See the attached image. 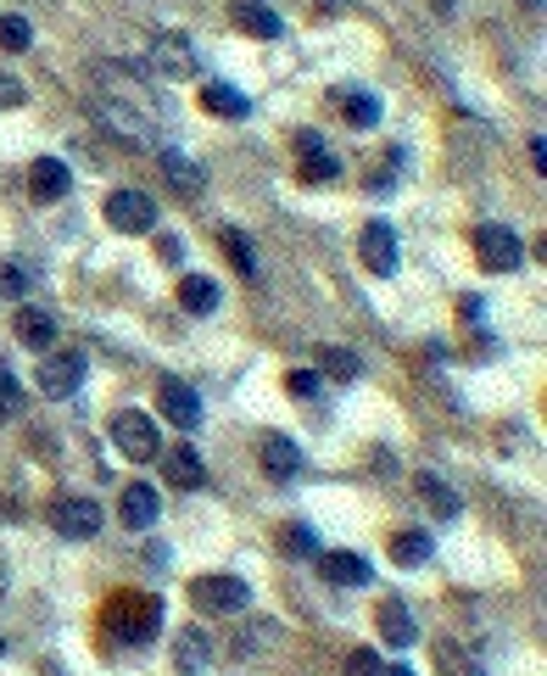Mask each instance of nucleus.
<instances>
[{
    "mask_svg": "<svg viewBox=\"0 0 547 676\" xmlns=\"http://www.w3.org/2000/svg\"><path fill=\"white\" fill-rule=\"evenodd\" d=\"M0 648H7V643H0Z\"/></svg>",
    "mask_w": 547,
    "mask_h": 676,
    "instance_id": "58836bf2",
    "label": "nucleus"
},
{
    "mask_svg": "<svg viewBox=\"0 0 547 676\" xmlns=\"http://www.w3.org/2000/svg\"><path fill=\"white\" fill-rule=\"evenodd\" d=\"M285 386H291V398H307V403L324 392V381H319L313 370H291V375H285Z\"/></svg>",
    "mask_w": 547,
    "mask_h": 676,
    "instance_id": "2f4dec72",
    "label": "nucleus"
},
{
    "mask_svg": "<svg viewBox=\"0 0 547 676\" xmlns=\"http://www.w3.org/2000/svg\"><path fill=\"white\" fill-rule=\"evenodd\" d=\"M202 107H207V112H218V118H246V112H252V101H246L235 85H218V79H207Z\"/></svg>",
    "mask_w": 547,
    "mask_h": 676,
    "instance_id": "412c9836",
    "label": "nucleus"
},
{
    "mask_svg": "<svg viewBox=\"0 0 547 676\" xmlns=\"http://www.w3.org/2000/svg\"><path fill=\"white\" fill-rule=\"evenodd\" d=\"M157 515H163V503H157V492H152L146 481H135V487H124V503H118V520H124L129 531H152V526H157Z\"/></svg>",
    "mask_w": 547,
    "mask_h": 676,
    "instance_id": "4468645a",
    "label": "nucleus"
},
{
    "mask_svg": "<svg viewBox=\"0 0 547 676\" xmlns=\"http://www.w3.org/2000/svg\"><path fill=\"white\" fill-rule=\"evenodd\" d=\"M23 409V386L7 375V370H0V420H7V414H18Z\"/></svg>",
    "mask_w": 547,
    "mask_h": 676,
    "instance_id": "473e14b6",
    "label": "nucleus"
},
{
    "mask_svg": "<svg viewBox=\"0 0 547 676\" xmlns=\"http://www.w3.org/2000/svg\"><path fill=\"white\" fill-rule=\"evenodd\" d=\"M191 598H196V609H207V615H241V609L252 604V587H246L241 576H196V581H191Z\"/></svg>",
    "mask_w": 547,
    "mask_h": 676,
    "instance_id": "20e7f679",
    "label": "nucleus"
},
{
    "mask_svg": "<svg viewBox=\"0 0 547 676\" xmlns=\"http://www.w3.org/2000/svg\"><path fill=\"white\" fill-rule=\"evenodd\" d=\"M380 676H413V670H408V665H391V670H380Z\"/></svg>",
    "mask_w": 547,
    "mask_h": 676,
    "instance_id": "4c0bfd02",
    "label": "nucleus"
},
{
    "mask_svg": "<svg viewBox=\"0 0 547 676\" xmlns=\"http://www.w3.org/2000/svg\"><path fill=\"white\" fill-rule=\"evenodd\" d=\"M218 241H224V252H229V263H235L241 274H257V246H252V235H241V229H218Z\"/></svg>",
    "mask_w": 547,
    "mask_h": 676,
    "instance_id": "bb28decb",
    "label": "nucleus"
},
{
    "mask_svg": "<svg viewBox=\"0 0 547 676\" xmlns=\"http://www.w3.org/2000/svg\"><path fill=\"white\" fill-rule=\"evenodd\" d=\"M29 185H35L40 202H62V196L74 190V174H68L62 157H35V163H29Z\"/></svg>",
    "mask_w": 547,
    "mask_h": 676,
    "instance_id": "ddd939ff",
    "label": "nucleus"
},
{
    "mask_svg": "<svg viewBox=\"0 0 547 676\" xmlns=\"http://www.w3.org/2000/svg\"><path fill=\"white\" fill-rule=\"evenodd\" d=\"M413 487H419V498H424V503H430V509H436L441 520H458V509H463V503H458V492H452V487H447L441 476H430V470H424V476H419Z\"/></svg>",
    "mask_w": 547,
    "mask_h": 676,
    "instance_id": "b1692460",
    "label": "nucleus"
},
{
    "mask_svg": "<svg viewBox=\"0 0 547 676\" xmlns=\"http://www.w3.org/2000/svg\"><path fill=\"white\" fill-rule=\"evenodd\" d=\"M296 464H302V453H296L291 437H268V442H263V470H268L274 481H291Z\"/></svg>",
    "mask_w": 547,
    "mask_h": 676,
    "instance_id": "4be33fe9",
    "label": "nucleus"
},
{
    "mask_svg": "<svg viewBox=\"0 0 547 676\" xmlns=\"http://www.w3.org/2000/svg\"><path fill=\"white\" fill-rule=\"evenodd\" d=\"M12 330H18V342L35 347V353H51V342H57V319L46 307H18Z\"/></svg>",
    "mask_w": 547,
    "mask_h": 676,
    "instance_id": "2eb2a0df",
    "label": "nucleus"
},
{
    "mask_svg": "<svg viewBox=\"0 0 547 676\" xmlns=\"http://www.w3.org/2000/svg\"><path fill=\"white\" fill-rule=\"evenodd\" d=\"M341 112H346V124H352V129H369V124L380 118L374 96H363V90H346V96H341Z\"/></svg>",
    "mask_w": 547,
    "mask_h": 676,
    "instance_id": "cd10ccee",
    "label": "nucleus"
},
{
    "mask_svg": "<svg viewBox=\"0 0 547 676\" xmlns=\"http://www.w3.org/2000/svg\"><path fill=\"white\" fill-rule=\"evenodd\" d=\"M391 559L397 565H430V537L424 531H402V537H391Z\"/></svg>",
    "mask_w": 547,
    "mask_h": 676,
    "instance_id": "a878e982",
    "label": "nucleus"
},
{
    "mask_svg": "<svg viewBox=\"0 0 547 676\" xmlns=\"http://www.w3.org/2000/svg\"><path fill=\"white\" fill-rule=\"evenodd\" d=\"M296 157H302V174H307L313 185H324V179L341 174V163H335L330 146L319 140V129H296Z\"/></svg>",
    "mask_w": 547,
    "mask_h": 676,
    "instance_id": "f8f14e48",
    "label": "nucleus"
},
{
    "mask_svg": "<svg viewBox=\"0 0 547 676\" xmlns=\"http://www.w3.org/2000/svg\"><path fill=\"white\" fill-rule=\"evenodd\" d=\"M358 252H363V268L369 274H397V235H391V224H363V235H358Z\"/></svg>",
    "mask_w": 547,
    "mask_h": 676,
    "instance_id": "9d476101",
    "label": "nucleus"
},
{
    "mask_svg": "<svg viewBox=\"0 0 547 676\" xmlns=\"http://www.w3.org/2000/svg\"><path fill=\"white\" fill-rule=\"evenodd\" d=\"M229 23H235L241 35H252V40H280V29H285L268 7H257V0H235V7H229Z\"/></svg>",
    "mask_w": 547,
    "mask_h": 676,
    "instance_id": "f3484780",
    "label": "nucleus"
},
{
    "mask_svg": "<svg viewBox=\"0 0 547 676\" xmlns=\"http://www.w3.org/2000/svg\"><path fill=\"white\" fill-rule=\"evenodd\" d=\"M436 665H441V676H480V665L463 659L458 643H436Z\"/></svg>",
    "mask_w": 547,
    "mask_h": 676,
    "instance_id": "c756f323",
    "label": "nucleus"
},
{
    "mask_svg": "<svg viewBox=\"0 0 547 676\" xmlns=\"http://www.w3.org/2000/svg\"><path fill=\"white\" fill-rule=\"evenodd\" d=\"M380 670H385V665H380V654H374V648H352L341 676H380Z\"/></svg>",
    "mask_w": 547,
    "mask_h": 676,
    "instance_id": "7c9ffc66",
    "label": "nucleus"
},
{
    "mask_svg": "<svg viewBox=\"0 0 547 676\" xmlns=\"http://www.w3.org/2000/svg\"><path fill=\"white\" fill-rule=\"evenodd\" d=\"M152 74L168 79V85H185V79L202 74V62H196V51H191L185 35H157L152 40Z\"/></svg>",
    "mask_w": 547,
    "mask_h": 676,
    "instance_id": "423d86ee",
    "label": "nucleus"
},
{
    "mask_svg": "<svg viewBox=\"0 0 547 676\" xmlns=\"http://www.w3.org/2000/svg\"><path fill=\"white\" fill-rule=\"evenodd\" d=\"M374 626H380V637H385L391 648H408V643L419 637V626H413V615H408L402 598H385V604L374 609Z\"/></svg>",
    "mask_w": 547,
    "mask_h": 676,
    "instance_id": "dca6fc26",
    "label": "nucleus"
},
{
    "mask_svg": "<svg viewBox=\"0 0 547 676\" xmlns=\"http://www.w3.org/2000/svg\"><path fill=\"white\" fill-rule=\"evenodd\" d=\"M79 381H85V353H74V347H68V353H51V359L40 364V375H35V386H40L46 398H57V403L74 398Z\"/></svg>",
    "mask_w": 547,
    "mask_h": 676,
    "instance_id": "0eeeda50",
    "label": "nucleus"
},
{
    "mask_svg": "<svg viewBox=\"0 0 547 676\" xmlns=\"http://www.w3.org/2000/svg\"><path fill=\"white\" fill-rule=\"evenodd\" d=\"M475 257H480V268H491V274H514V268L525 263V246H519V235H514L508 224H480V229H475Z\"/></svg>",
    "mask_w": 547,
    "mask_h": 676,
    "instance_id": "7ed1b4c3",
    "label": "nucleus"
},
{
    "mask_svg": "<svg viewBox=\"0 0 547 676\" xmlns=\"http://www.w3.org/2000/svg\"><path fill=\"white\" fill-rule=\"evenodd\" d=\"M157 257H163V263H185V241H179V235H163V241H157Z\"/></svg>",
    "mask_w": 547,
    "mask_h": 676,
    "instance_id": "c9c22d12",
    "label": "nucleus"
},
{
    "mask_svg": "<svg viewBox=\"0 0 547 676\" xmlns=\"http://www.w3.org/2000/svg\"><path fill=\"white\" fill-rule=\"evenodd\" d=\"M96 118H101V129H107V135H118L124 146H146V140H152V135H146V124H135L140 112H129V107H124V101H113V96H101V101H96Z\"/></svg>",
    "mask_w": 547,
    "mask_h": 676,
    "instance_id": "9b49d317",
    "label": "nucleus"
},
{
    "mask_svg": "<svg viewBox=\"0 0 547 676\" xmlns=\"http://www.w3.org/2000/svg\"><path fill=\"white\" fill-rule=\"evenodd\" d=\"M179 307H185V313H213V307H218V285H213L207 274H185V280H179Z\"/></svg>",
    "mask_w": 547,
    "mask_h": 676,
    "instance_id": "5701e85b",
    "label": "nucleus"
},
{
    "mask_svg": "<svg viewBox=\"0 0 547 676\" xmlns=\"http://www.w3.org/2000/svg\"><path fill=\"white\" fill-rule=\"evenodd\" d=\"M324 370L341 375V381H352V375H358V359H352V353H324Z\"/></svg>",
    "mask_w": 547,
    "mask_h": 676,
    "instance_id": "72a5a7b5",
    "label": "nucleus"
},
{
    "mask_svg": "<svg viewBox=\"0 0 547 676\" xmlns=\"http://www.w3.org/2000/svg\"><path fill=\"white\" fill-rule=\"evenodd\" d=\"M157 403H163V420H174L179 431H196V425H202V398H196L185 381L163 375V381H157Z\"/></svg>",
    "mask_w": 547,
    "mask_h": 676,
    "instance_id": "6e6552de",
    "label": "nucleus"
},
{
    "mask_svg": "<svg viewBox=\"0 0 547 676\" xmlns=\"http://www.w3.org/2000/svg\"><path fill=\"white\" fill-rule=\"evenodd\" d=\"M530 7H536V0H530Z\"/></svg>",
    "mask_w": 547,
    "mask_h": 676,
    "instance_id": "ea45409f",
    "label": "nucleus"
},
{
    "mask_svg": "<svg viewBox=\"0 0 547 676\" xmlns=\"http://www.w3.org/2000/svg\"><path fill=\"white\" fill-rule=\"evenodd\" d=\"M51 526L62 531V537H96L101 531V503H90V498H57L51 503Z\"/></svg>",
    "mask_w": 547,
    "mask_h": 676,
    "instance_id": "1a4fd4ad",
    "label": "nucleus"
},
{
    "mask_svg": "<svg viewBox=\"0 0 547 676\" xmlns=\"http://www.w3.org/2000/svg\"><path fill=\"white\" fill-rule=\"evenodd\" d=\"M107 224L118 235H152L157 229V202L146 190H113L107 196Z\"/></svg>",
    "mask_w": 547,
    "mask_h": 676,
    "instance_id": "39448f33",
    "label": "nucleus"
},
{
    "mask_svg": "<svg viewBox=\"0 0 547 676\" xmlns=\"http://www.w3.org/2000/svg\"><path fill=\"white\" fill-rule=\"evenodd\" d=\"M324 581H335V587H369L374 570H369L363 553H324Z\"/></svg>",
    "mask_w": 547,
    "mask_h": 676,
    "instance_id": "aec40b11",
    "label": "nucleus"
},
{
    "mask_svg": "<svg viewBox=\"0 0 547 676\" xmlns=\"http://www.w3.org/2000/svg\"><path fill=\"white\" fill-rule=\"evenodd\" d=\"M163 174H168V185H174L179 196H191V202L207 190V174H202L185 151H163Z\"/></svg>",
    "mask_w": 547,
    "mask_h": 676,
    "instance_id": "6ab92c4d",
    "label": "nucleus"
},
{
    "mask_svg": "<svg viewBox=\"0 0 547 676\" xmlns=\"http://www.w3.org/2000/svg\"><path fill=\"white\" fill-rule=\"evenodd\" d=\"M107 626H113L124 643H146V637H157V626H163V604H157L152 592H118V598L107 604Z\"/></svg>",
    "mask_w": 547,
    "mask_h": 676,
    "instance_id": "f257e3e1",
    "label": "nucleus"
},
{
    "mask_svg": "<svg viewBox=\"0 0 547 676\" xmlns=\"http://www.w3.org/2000/svg\"><path fill=\"white\" fill-rule=\"evenodd\" d=\"M7 107H23V85L12 74H0V112H7Z\"/></svg>",
    "mask_w": 547,
    "mask_h": 676,
    "instance_id": "f704fd0d",
    "label": "nucleus"
},
{
    "mask_svg": "<svg viewBox=\"0 0 547 676\" xmlns=\"http://www.w3.org/2000/svg\"><path fill=\"white\" fill-rule=\"evenodd\" d=\"M35 46V29H29V18H0V51H29Z\"/></svg>",
    "mask_w": 547,
    "mask_h": 676,
    "instance_id": "c85d7f7f",
    "label": "nucleus"
},
{
    "mask_svg": "<svg viewBox=\"0 0 547 676\" xmlns=\"http://www.w3.org/2000/svg\"><path fill=\"white\" fill-rule=\"evenodd\" d=\"M0 291L18 296V291H23V274H18V268H7V274H0Z\"/></svg>",
    "mask_w": 547,
    "mask_h": 676,
    "instance_id": "e433bc0d",
    "label": "nucleus"
},
{
    "mask_svg": "<svg viewBox=\"0 0 547 676\" xmlns=\"http://www.w3.org/2000/svg\"><path fill=\"white\" fill-rule=\"evenodd\" d=\"M113 442H118V453H124V459H135V464H152V459L163 453L157 420H152V414H140V409H124V414L113 420Z\"/></svg>",
    "mask_w": 547,
    "mask_h": 676,
    "instance_id": "f03ea898",
    "label": "nucleus"
},
{
    "mask_svg": "<svg viewBox=\"0 0 547 676\" xmlns=\"http://www.w3.org/2000/svg\"><path fill=\"white\" fill-rule=\"evenodd\" d=\"M174 648H179V670H202V665L213 659V643H207V631H202V626H185Z\"/></svg>",
    "mask_w": 547,
    "mask_h": 676,
    "instance_id": "393cba45",
    "label": "nucleus"
},
{
    "mask_svg": "<svg viewBox=\"0 0 547 676\" xmlns=\"http://www.w3.org/2000/svg\"><path fill=\"white\" fill-rule=\"evenodd\" d=\"M163 476H168L179 492H196V487L207 481V464H202L196 448H174V453H163Z\"/></svg>",
    "mask_w": 547,
    "mask_h": 676,
    "instance_id": "a211bd4d",
    "label": "nucleus"
}]
</instances>
